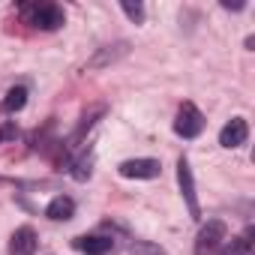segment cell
Returning a JSON list of instances; mask_svg holds the SVG:
<instances>
[{
	"instance_id": "cell-1",
	"label": "cell",
	"mask_w": 255,
	"mask_h": 255,
	"mask_svg": "<svg viewBox=\"0 0 255 255\" xmlns=\"http://www.w3.org/2000/svg\"><path fill=\"white\" fill-rule=\"evenodd\" d=\"M18 12H21V18L27 24H33L39 30H57L66 21V15H63V9L57 3H24Z\"/></svg>"
},
{
	"instance_id": "cell-2",
	"label": "cell",
	"mask_w": 255,
	"mask_h": 255,
	"mask_svg": "<svg viewBox=\"0 0 255 255\" xmlns=\"http://www.w3.org/2000/svg\"><path fill=\"white\" fill-rule=\"evenodd\" d=\"M225 234H228V228H225V222H222V219H207V222L201 225V231H198L195 255H213V252L222 246Z\"/></svg>"
},
{
	"instance_id": "cell-3",
	"label": "cell",
	"mask_w": 255,
	"mask_h": 255,
	"mask_svg": "<svg viewBox=\"0 0 255 255\" xmlns=\"http://www.w3.org/2000/svg\"><path fill=\"white\" fill-rule=\"evenodd\" d=\"M201 129H204V114L192 102H183L177 111V120H174V132L183 138H198Z\"/></svg>"
},
{
	"instance_id": "cell-4",
	"label": "cell",
	"mask_w": 255,
	"mask_h": 255,
	"mask_svg": "<svg viewBox=\"0 0 255 255\" xmlns=\"http://www.w3.org/2000/svg\"><path fill=\"white\" fill-rule=\"evenodd\" d=\"M177 183H180L183 201L189 207V216L192 219H201V207H198V195H195V180H192V168H189V159L186 156L177 159Z\"/></svg>"
},
{
	"instance_id": "cell-5",
	"label": "cell",
	"mask_w": 255,
	"mask_h": 255,
	"mask_svg": "<svg viewBox=\"0 0 255 255\" xmlns=\"http://www.w3.org/2000/svg\"><path fill=\"white\" fill-rule=\"evenodd\" d=\"M117 171H120V177H129V180H153V177H159L162 165L156 159H126V162H120Z\"/></svg>"
},
{
	"instance_id": "cell-6",
	"label": "cell",
	"mask_w": 255,
	"mask_h": 255,
	"mask_svg": "<svg viewBox=\"0 0 255 255\" xmlns=\"http://www.w3.org/2000/svg\"><path fill=\"white\" fill-rule=\"evenodd\" d=\"M75 249L84 252V255H114L117 240L111 234H84V237L75 240Z\"/></svg>"
},
{
	"instance_id": "cell-7",
	"label": "cell",
	"mask_w": 255,
	"mask_h": 255,
	"mask_svg": "<svg viewBox=\"0 0 255 255\" xmlns=\"http://www.w3.org/2000/svg\"><path fill=\"white\" fill-rule=\"evenodd\" d=\"M246 138H249V126H246L243 117H231V123H225V126H222V132H219V144L228 147V150L246 144Z\"/></svg>"
},
{
	"instance_id": "cell-8",
	"label": "cell",
	"mask_w": 255,
	"mask_h": 255,
	"mask_svg": "<svg viewBox=\"0 0 255 255\" xmlns=\"http://www.w3.org/2000/svg\"><path fill=\"white\" fill-rule=\"evenodd\" d=\"M36 231L30 228V225H21V228H15L12 231V237H9V252L12 255H33L36 252Z\"/></svg>"
},
{
	"instance_id": "cell-9",
	"label": "cell",
	"mask_w": 255,
	"mask_h": 255,
	"mask_svg": "<svg viewBox=\"0 0 255 255\" xmlns=\"http://www.w3.org/2000/svg\"><path fill=\"white\" fill-rule=\"evenodd\" d=\"M72 213H75V201H72L69 195H57V198H51V204L45 207V216L54 219V222H66V219H72Z\"/></svg>"
},
{
	"instance_id": "cell-10",
	"label": "cell",
	"mask_w": 255,
	"mask_h": 255,
	"mask_svg": "<svg viewBox=\"0 0 255 255\" xmlns=\"http://www.w3.org/2000/svg\"><path fill=\"white\" fill-rule=\"evenodd\" d=\"M126 51H129V45H126V42H117V45H108L102 54H96L93 60H90V66H105V63H114L117 57H123Z\"/></svg>"
},
{
	"instance_id": "cell-11",
	"label": "cell",
	"mask_w": 255,
	"mask_h": 255,
	"mask_svg": "<svg viewBox=\"0 0 255 255\" xmlns=\"http://www.w3.org/2000/svg\"><path fill=\"white\" fill-rule=\"evenodd\" d=\"M252 231H246L243 237H234L225 249H222V255H252Z\"/></svg>"
},
{
	"instance_id": "cell-12",
	"label": "cell",
	"mask_w": 255,
	"mask_h": 255,
	"mask_svg": "<svg viewBox=\"0 0 255 255\" xmlns=\"http://www.w3.org/2000/svg\"><path fill=\"white\" fill-rule=\"evenodd\" d=\"M24 105H27V87H12L6 93V99H3V108L6 111H21Z\"/></svg>"
},
{
	"instance_id": "cell-13",
	"label": "cell",
	"mask_w": 255,
	"mask_h": 255,
	"mask_svg": "<svg viewBox=\"0 0 255 255\" xmlns=\"http://www.w3.org/2000/svg\"><path fill=\"white\" fill-rule=\"evenodd\" d=\"M129 255H165V249L156 246V243H150V240H135L132 249H129Z\"/></svg>"
},
{
	"instance_id": "cell-14",
	"label": "cell",
	"mask_w": 255,
	"mask_h": 255,
	"mask_svg": "<svg viewBox=\"0 0 255 255\" xmlns=\"http://www.w3.org/2000/svg\"><path fill=\"white\" fill-rule=\"evenodd\" d=\"M120 9H123L126 15H129L135 24H141V21H144V6H141V3H132V0H123V3H120Z\"/></svg>"
},
{
	"instance_id": "cell-15",
	"label": "cell",
	"mask_w": 255,
	"mask_h": 255,
	"mask_svg": "<svg viewBox=\"0 0 255 255\" xmlns=\"http://www.w3.org/2000/svg\"><path fill=\"white\" fill-rule=\"evenodd\" d=\"M72 177H75V180H87V177H90V156H81V159L75 162Z\"/></svg>"
},
{
	"instance_id": "cell-16",
	"label": "cell",
	"mask_w": 255,
	"mask_h": 255,
	"mask_svg": "<svg viewBox=\"0 0 255 255\" xmlns=\"http://www.w3.org/2000/svg\"><path fill=\"white\" fill-rule=\"evenodd\" d=\"M15 135V129H12V126H6V129H0V141H3V138H12Z\"/></svg>"
}]
</instances>
